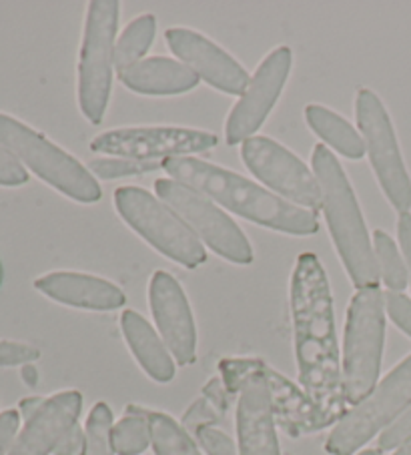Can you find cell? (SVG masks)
I'll use <instances>...</instances> for the list:
<instances>
[{"mask_svg":"<svg viewBox=\"0 0 411 455\" xmlns=\"http://www.w3.org/2000/svg\"><path fill=\"white\" fill-rule=\"evenodd\" d=\"M291 319L299 381L331 427L350 410L343 395L334 295L323 263L313 253L299 255L295 261L291 275Z\"/></svg>","mask_w":411,"mask_h":455,"instance_id":"cell-1","label":"cell"},{"mask_svg":"<svg viewBox=\"0 0 411 455\" xmlns=\"http://www.w3.org/2000/svg\"><path fill=\"white\" fill-rule=\"evenodd\" d=\"M161 169L177 183L189 187L231 213L267 229L310 237L319 229L315 213L281 199L265 187L197 156H175L161 163Z\"/></svg>","mask_w":411,"mask_h":455,"instance_id":"cell-2","label":"cell"},{"mask_svg":"<svg viewBox=\"0 0 411 455\" xmlns=\"http://www.w3.org/2000/svg\"><path fill=\"white\" fill-rule=\"evenodd\" d=\"M311 164L321 187V209L326 213L329 235L347 275L358 289L377 287L382 277L374 243L369 239L358 197L342 163L326 145H315Z\"/></svg>","mask_w":411,"mask_h":455,"instance_id":"cell-3","label":"cell"},{"mask_svg":"<svg viewBox=\"0 0 411 455\" xmlns=\"http://www.w3.org/2000/svg\"><path fill=\"white\" fill-rule=\"evenodd\" d=\"M385 347V295L379 287L358 289L347 307L342 379L347 405H358L377 386Z\"/></svg>","mask_w":411,"mask_h":455,"instance_id":"cell-4","label":"cell"},{"mask_svg":"<svg viewBox=\"0 0 411 455\" xmlns=\"http://www.w3.org/2000/svg\"><path fill=\"white\" fill-rule=\"evenodd\" d=\"M0 147L11 151L27 169L59 193L67 195L68 199L77 203L101 201V185L89 167L51 143L41 132L3 113H0Z\"/></svg>","mask_w":411,"mask_h":455,"instance_id":"cell-5","label":"cell"},{"mask_svg":"<svg viewBox=\"0 0 411 455\" xmlns=\"http://www.w3.org/2000/svg\"><path fill=\"white\" fill-rule=\"evenodd\" d=\"M118 9L117 0H93L86 11L78 54V107L93 124L102 121L113 91Z\"/></svg>","mask_w":411,"mask_h":455,"instance_id":"cell-6","label":"cell"},{"mask_svg":"<svg viewBox=\"0 0 411 455\" xmlns=\"http://www.w3.org/2000/svg\"><path fill=\"white\" fill-rule=\"evenodd\" d=\"M115 207L133 231H137L149 245L171 261L181 263L187 269H197L207 261L205 245L183 219L149 191L141 187H118L115 191Z\"/></svg>","mask_w":411,"mask_h":455,"instance_id":"cell-7","label":"cell"},{"mask_svg":"<svg viewBox=\"0 0 411 455\" xmlns=\"http://www.w3.org/2000/svg\"><path fill=\"white\" fill-rule=\"evenodd\" d=\"M411 407V355L395 365L374 391L335 423L326 442L331 455H353Z\"/></svg>","mask_w":411,"mask_h":455,"instance_id":"cell-8","label":"cell"},{"mask_svg":"<svg viewBox=\"0 0 411 455\" xmlns=\"http://www.w3.org/2000/svg\"><path fill=\"white\" fill-rule=\"evenodd\" d=\"M355 115H358L359 135L379 187L399 215L409 213L411 179L403 163L390 113L374 91L359 89L355 97Z\"/></svg>","mask_w":411,"mask_h":455,"instance_id":"cell-9","label":"cell"},{"mask_svg":"<svg viewBox=\"0 0 411 455\" xmlns=\"http://www.w3.org/2000/svg\"><path fill=\"white\" fill-rule=\"evenodd\" d=\"M155 191L213 253L237 265H249L253 261L249 239L217 203L173 179H157Z\"/></svg>","mask_w":411,"mask_h":455,"instance_id":"cell-10","label":"cell"},{"mask_svg":"<svg viewBox=\"0 0 411 455\" xmlns=\"http://www.w3.org/2000/svg\"><path fill=\"white\" fill-rule=\"evenodd\" d=\"M221 379L237 403V437L239 455H281L278 421L265 381L251 370L249 357H225L219 361Z\"/></svg>","mask_w":411,"mask_h":455,"instance_id":"cell-11","label":"cell"},{"mask_svg":"<svg viewBox=\"0 0 411 455\" xmlns=\"http://www.w3.org/2000/svg\"><path fill=\"white\" fill-rule=\"evenodd\" d=\"M241 156L245 167L271 193L311 213L321 209V187L315 172L278 140L251 137L241 145Z\"/></svg>","mask_w":411,"mask_h":455,"instance_id":"cell-12","label":"cell"},{"mask_svg":"<svg viewBox=\"0 0 411 455\" xmlns=\"http://www.w3.org/2000/svg\"><path fill=\"white\" fill-rule=\"evenodd\" d=\"M217 135L181 127H141L101 132L93 139L91 151L141 163H163L175 156H191L217 147Z\"/></svg>","mask_w":411,"mask_h":455,"instance_id":"cell-13","label":"cell"},{"mask_svg":"<svg viewBox=\"0 0 411 455\" xmlns=\"http://www.w3.org/2000/svg\"><path fill=\"white\" fill-rule=\"evenodd\" d=\"M291 65H294V54H291L289 46H278L267 54L257 67L255 75L249 78L247 89L227 116V145H243L263 127L269 113L273 111L275 103L281 97L283 86H286L291 73Z\"/></svg>","mask_w":411,"mask_h":455,"instance_id":"cell-14","label":"cell"},{"mask_svg":"<svg viewBox=\"0 0 411 455\" xmlns=\"http://www.w3.org/2000/svg\"><path fill=\"white\" fill-rule=\"evenodd\" d=\"M149 305L173 359L179 365H193L197 361L195 317L183 287L171 273H153L149 283Z\"/></svg>","mask_w":411,"mask_h":455,"instance_id":"cell-15","label":"cell"},{"mask_svg":"<svg viewBox=\"0 0 411 455\" xmlns=\"http://www.w3.org/2000/svg\"><path fill=\"white\" fill-rule=\"evenodd\" d=\"M165 41L171 52L213 89L233 97H241L247 89V70L211 38L191 28L175 27L165 33Z\"/></svg>","mask_w":411,"mask_h":455,"instance_id":"cell-16","label":"cell"},{"mask_svg":"<svg viewBox=\"0 0 411 455\" xmlns=\"http://www.w3.org/2000/svg\"><path fill=\"white\" fill-rule=\"evenodd\" d=\"M83 411L81 391L68 389L44 399L35 415L25 421L9 455H51Z\"/></svg>","mask_w":411,"mask_h":455,"instance_id":"cell-17","label":"cell"},{"mask_svg":"<svg viewBox=\"0 0 411 455\" xmlns=\"http://www.w3.org/2000/svg\"><path fill=\"white\" fill-rule=\"evenodd\" d=\"M249 365L265 381L269 397H271L275 421L291 437L315 434V431L329 427L327 421L321 418V413L315 410L311 399L294 381H289L286 375L269 367L263 359L249 357Z\"/></svg>","mask_w":411,"mask_h":455,"instance_id":"cell-18","label":"cell"},{"mask_svg":"<svg viewBox=\"0 0 411 455\" xmlns=\"http://www.w3.org/2000/svg\"><path fill=\"white\" fill-rule=\"evenodd\" d=\"M35 289L49 299L89 311H113L123 307L126 297L121 287L110 281L85 273L57 271L35 281Z\"/></svg>","mask_w":411,"mask_h":455,"instance_id":"cell-19","label":"cell"},{"mask_svg":"<svg viewBox=\"0 0 411 455\" xmlns=\"http://www.w3.org/2000/svg\"><path fill=\"white\" fill-rule=\"evenodd\" d=\"M118 78L126 89L137 92V95L149 97L183 95L199 84V76L191 68L169 57L143 59L137 65L118 73Z\"/></svg>","mask_w":411,"mask_h":455,"instance_id":"cell-20","label":"cell"},{"mask_svg":"<svg viewBox=\"0 0 411 455\" xmlns=\"http://www.w3.org/2000/svg\"><path fill=\"white\" fill-rule=\"evenodd\" d=\"M121 331L131 353L149 378L157 383H169L175 378V359H173L161 335L137 311L126 309L121 315Z\"/></svg>","mask_w":411,"mask_h":455,"instance_id":"cell-21","label":"cell"},{"mask_svg":"<svg viewBox=\"0 0 411 455\" xmlns=\"http://www.w3.org/2000/svg\"><path fill=\"white\" fill-rule=\"evenodd\" d=\"M305 119L310 129L323 143L351 161H359L366 155V145L358 131L342 115L329 111L323 105H310L305 108Z\"/></svg>","mask_w":411,"mask_h":455,"instance_id":"cell-22","label":"cell"},{"mask_svg":"<svg viewBox=\"0 0 411 455\" xmlns=\"http://www.w3.org/2000/svg\"><path fill=\"white\" fill-rule=\"evenodd\" d=\"M157 33V19L153 14H141L129 22L115 44V68L118 73L143 60L151 49Z\"/></svg>","mask_w":411,"mask_h":455,"instance_id":"cell-23","label":"cell"},{"mask_svg":"<svg viewBox=\"0 0 411 455\" xmlns=\"http://www.w3.org/2000/svg\"><path fill=\"white\" fill-rule=\"evenodd\" d=\"M110 442L117 455H139L151 445V423H149V410L139 405H129L125 410L123 419H118Z\"/></svg>","mask_w":411,"mask_h":455,"instance_id":"cell-24","label":"cell"},{"mask_svg":"<svg viewBox=\"0 0 411 455\" xmlns=\"http://www.w3.org/2000/svg\"><path fill=\"white\" fill-rule=\"evenodd\" d=\"M149 423L155 455H203L195 439L171 415L149 410Z\"/></svg>","mask_w":411,"mask_h":455,"instance_id":"cell-25","label":"cell"},{"mask_svg":"<svg viewBox=\"0 0 411 455\" xmlns=\"http://www.w3.org/2000/svg\"><path fill=\"white\" fill-rule=\"evenodd\" d=\"M374 251H375V261L379 269V277L383 279L390 291H403L407 287V267L406 259L399 253L395 241L385 231L377 229L374 233Z\"/></svg>","mask_w":411,"mask_h":455,"instance_id":"cell-26","label":"cell"},{"mask_svg":"<svg viewBox=\"0 0 411 455\" xmlns=\"http://www.w3.org/2000/svg\"><path fill=\"white\" fill-rule=\"evenodd\" d=\"M113 411L105 402L93 405V410L86 418L85 434L86 447L85 455H117L110 442V431H113Z\"/></svg>","mask_w":411,"mask_h":455,"instance_id":"cell-27","label":"cell"},{"mask_svg":"<svg viewBox=\"0 0 411 455\" xmlns=\"http://www.w3.org/2000/svg\"><path fill=\"white\" fill-rule=\"evenodd\" d=\"M159 169H161V163H141V161L121 159V156H101V159H93L89 163V171L93 175L105 180L137 177V175H145V172H153Z\"/></svg>","mask_w":411,"mask_h":455,"instance_id":"cell-28","label":"cell"},{"mask_svg":"<svg viewBox=\"0 0 411 455\" xmlns=\"http://www.w3.org/2000/svg\"><path fill=\"white\" fill-rule=\"evenodd\" d=\"M225 411L211 402L209 397L201 395L197 402L189 407L185 411L183 419H181V426L187 431L189 435H193L203 427H215L217 423L223 421Z\"/></svg>","mask_w":411,"mask_h":455,"instance_id":"cell-29","label":"cell"},{"mask_svg":"<svg viewBox=\"0 0 411 455\" xmlns=\"http://www.w3.org/2000/svg\"><path fill=\"white\" fill-rule=\"evenodd\" d=\"M197 443L207 455H237V447L225 431L217 427H203L195 434Z\"/></svg>","mask_w":411,"mask_h":455,"instance_id":"cell-30","label":"cell"},{"mask_svg":"<svg viewBox=\"0 0 411 455\" xmlns=\"http://www.w3.org/2000/svg\"><path fill=\"white\" fill-rule=\"evenodd\" d=\"M38 357H41V351L35 345L20 341H0V367L30 365Z\"/></svg>","mask_w":411,"mask_h":455,"instance_id":"cell-31","label":"cell"},{"mask_svg":"<svg viewBox=\"0 0 411 455\" xmlns=\"http://www.w3.org/2000/svg\"><path fill=\"white\" fill-rule=\"evenodd\" d=\"M409 439H411V407L406 413H401L390 427L379 434V450L382 451L398 450L399 445L409 442Z\"/></svg>","mask_w":411,"mask_h":455,"instance_id":"cell-32","label":"cell"},{"mask_svg":"<svg viewBox=\"0 0 411 455\" xmlns=\"http://www.w3.org/2000/svg\"><path fill=\"white\" fill-rule=\"evenodd\" d=\"M385 313L403 333L411 337V299L399 291L385 293Z\"/></svg>","mask_w":411,"mask_h":455,"instance_id":"cell-33","label":"cell"},{"mask_svg":"<svg viewBox=\"0 0 411 455\" xmlns=\"http://www.w3.org/2000/svg\"><path fill=\"white\" fill-rule=\"evenodd\" d=\"M28 180V172L17 156L4 147H0V185L3 187H19Z\"/></svg>","mask_w":411,"mask_h":455,"instance_id":"cell-34","label":"cell"},{"mask_svg":"<svg viewBox=\"0 0 411 455\" xmlns=\"http://www.w3.org/2000/svg\"><path fill=\"white\" fill-rule=\"evenodd\" d=\"M20 427V413L6 410L0 413V455H9L14 442H17Z\"/></svg>","mask_w":411,"mask_h":455,"instance_id":"cell-35","label":"cell"},{"mask_svg":"<svg viewBox=\"0 0 411 455\" xmlns=\"http://www.w3.org/2000/svg\"><path fill=\"white\" fill-rule=\"evenodd\" d=\"M85 447H86V434L85 429L78 426L68 431V434L62 437V442L57 445L54 450V455H85Z\"/></svg>","mask_w":411,"mask_h":455,"instance_id":"cell-36","label":"cell"},{"mask_svg":"<svg viewBox=\"0 0 411 455\" xmlns=\"http://www.w3.org/2000/svg\"><path fill=\"white\" fill-rule=\"evenodd\" d=\"M203 395L209 397L211 402L217 407H221L225 413L229 410V405H231V402H233V394L227 389V386L221 378H213L207 386L203 387Z\"/></svg>","mask_w":411,"mask_h":455,"instance_id":"cell-37","label":"cell"},{"mask_svg":"<svg viewBox=\"0 0 411 455\" xmlns=\"http://www.w3.org/2000/svg\"><path fill=\"white\" fill-rule=\"evenodd\" d=\"M398 235H399V247H401L403 259H406L407 277H409V285H411V215L409 213L399 215Z\"/></svg>","mask_w":411,"mask_h":455,"instance_id":"cell-38","label":"cell"},{"mask_svg":"<svg viewBox=\"0 0 411 455\" xmlns=\"http://www.w3.org/2000/svg\"><path fill=\"white\" fill-rule=\"evenodd\" d=\"M43 402H44L43 397H27V399H22V402H20V413H22V418H25V421L30 418V415L36 413V410L43 405Z\"/></svg>","mask_w":411,"mask_h":455,"instance_id":"cell-39","label":"cell"},{"mask_svg":"<svg viewBox=\"0 0 411 455\" xmlns=\"http://www.w3.org/2000/svg\"><path fill=\"white\" fill-rule=\"evenodd\" d=\"M27 378V383L28 386H35L36 383V371H35V367L33 365H25V373H22Z\"/></svg>","mask_w":411,"mask_h":455,"instance_id":"cell-40","label":"cell"},{"mask_svg":"<svg viewBox=\"0 0 411 455\" xmlns=\"http://www.w3.org/2000/svg\"><path fill=\"white\" fill-rule=\"evenodd\" d=\"M393 455H411V439L403 445H399Z\"/></svg>","mask_w":411,"mask_h":455,"instance_id":"cell-41","label":"cell"},{"mask_svg":"<svg viewBox=\"0 0 411 455\" xmlns=\"http://www.w3.org/2000/svg\"><path fill=\"white\" fill-rule=\"evenodd\" d=\"M355 455H382V450H363Z\"/></svg>","mask_w":411,"mask_h":455,"instance_id":"cell-42","label":"cell"}]
</instances>
